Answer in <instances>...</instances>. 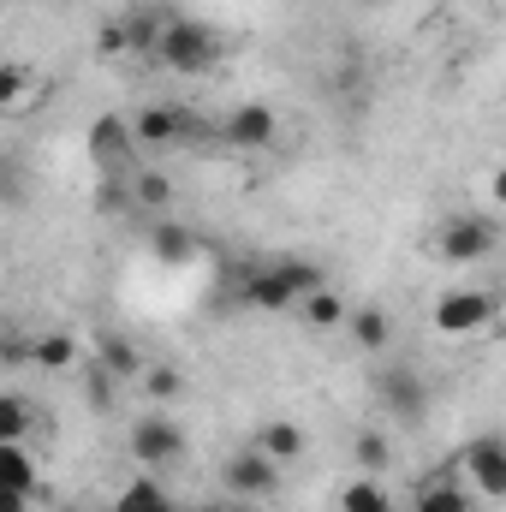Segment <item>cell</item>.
Segmentation results:
<instances>
[{"label":"cell","instance_id":"obj_5","mask_svg":"<svg viewBox=\"0 0 506 512\" xmlns=\"http://www.w3.org/2000/svg\"><path fill=\"white\" fill-rule=\"evenodd\" d=\"M126 453L143 471H167V465L185 459V429H179L167 411H149V417H137L126 429Z\"/></svg>","mask_w":506,"mask_h":512},{"label":"cell","instance_id":"obj_9","mask_svg":"<svg viewBox=\"0 0 506 512\" xmlns=\"http://www.w3.org/2000/svg\"><path fill=\"white\" fill-rule=\"evenodd\" d=\"M274 137H280V114H274L268 102H239V108L221 120V143H227V149H245V155L268 149Z\"/></svg>","mask_w":506,"mask_h":512},{"label":"cell","instance_id":"obj_11","mask_svg":"<svg viewBox=\"0 0 506 512\" xmlns=\"http://www.w3.org/2000/svg\"><path fill=\"white\" fill-rule=\"evenodd\" d=\"M155 24H161V18H149V12L114 18V24L102 30V54H108V60H120V54H149V42H155Z\"/></svg>","mask_w":506,"mask_h":512},{"label":"cell","instance_id":"obj_20","mask_svg":"<svg viewBox=\"0 0 506 512\" xmlns=\"http://www.w3.org/2000/svg\"><path fill=\"white\" fill-rule=\"evenodd\" d=\"M346 310H352V304H346V298H340L328 280H322L316 292H304V298H298V316H304V328H340V322H346Z\"/></svg>","mask_w":506,"mask_h":512},{"label":"cell","instance_id":"obj_2","mask_svg":"<svg viewBox=\"0 0 506 512\" xmlns=\"http://www.w3.org/2000/svg\"><path fill=\"white\" fill-rule=\"evenodd\" d=\"M316 286H322V262H310V256H268L262 268L245 274L239 304H245V310H262V316H286V310H298V298L316 292Z\"/></svg>","mask_w":506,"mask_h":512},{"label":"cell","instance_id":"obj_15","mask_svg":"<svg viewBox=\"0 0 506 512\" xmlns=\"http://www.w3.org/2000/svg\"><path fill=\"white\" fill-rule=\"evenodd\" d=\"M0 489L6 495H36L42 489V465H36V453L24 441H6L0 447Z\"/></svg>","mask_w":506,"mask_h":512},{"label":"cell","instance_id":"obj_12","mask_svg":"<svg viewBox=\"0 0 506 512\" xmlns=\"http://www.w3.org/2000/svg\"><path fill=\"white\" fill-rule=\"evenodd\" d=\"M251 447H256V453H268L274 465H298L310 441H304V429H298L292 417H268V423L256 429V441H251Z\"/></svg>","mask_w":506,"mask_h":512},{"label":"cell","instance_id":"obj_4","mask_svg":"<svg viewBox=\"0 0 506 512\" xmlns=\"http://www.w3.org/2000/svg\"><path fill=\"white\" fill-rule=\"evenodd\" d=\"M495 251H501V227H495L489 215H471V209L447 215V221H441V233H435V256H441V262H453V268L489 262Z\"/></svg>","mask_w":506,"mask_h":512},{"label":"cell","instance_id":"obj_24","mask_svg":"<svg viewBox=\"0 0 506 512\" xmlns=\"http://www.w3.org/2000/svg\"><path fill=\"white\" fill-rule=\"evenodd\" d=\"M352 453H358V471H364V477H376L381 465L393 459V447H387V435H376V429H364V435L352 441Z\"/></svg>","mask_w":506,"mask_h":512},{"label":"cell","instance_id":"obj_18","mask_svg":"<svg viewBox=\"0 0 506 512\" xmlns=\"http://www.w3.org/2000/svg\"><path fill=\"white\" fill-rule=\"evenodd\" d=\"M149 251L161 256V262H173V268H185V262H197V233L191 227H179V221H155L149 227Z\"/></svg>","mask_w":506,"mask_h":512},{"label":"cell","instance_id":"obj_1","mask_svg":"<svg viewBox=\"0 0 506 512\" xmlns=\"http://www.w3.org/2000/svg\"><path fill=\"white\" fill-rule=\"evenodd\" d=\"M149 54H155L167 72H179V78H203V72H215V66H221V54H227V36H221L215 24L191 18V12H167V18L155 24V42H149Z\"/></svg>","mask_w":506,"mask_h":512},{"label":"cell","instance_id":"obj_8","mask_svg":"<svg viewBox=\"0 0 506 512\" xmlns=\"http://www.w3.org/2000/svg\"><path fill=\"white\" fill-rule=\"evenodd\" d=\"M131 137L149 143V149H167V143H191L197 137V114L185 102H149L131 114Z\"/></svg>","mask_w":506,"mask_h":512},{"label":"cell","instance_id":"obj_10","mask_svg":"<svg viewBox=\"0 0 506 512\" xmlns=\"http://www.w3.org/2000/svg\"><path fill=\"white\" fill-rule=\"evenodd\" d=\"M411 512H477V495L465 489L459 471H435L411 489Z\"/></svg>","mask_w":506,"mask_h":512},{"label":"cell","instance_id":"obj_16","mask_svg":"<svg viewBox=\"0 0 506 512\" xmlns=\"http://www.w3.org/2000/svg\"><path fill=\"white\" fill-rule=\"evenodd\" d=\"M24 358H30L36 370H48V376H60V370H78V358H84V346H78V334H36V340L24 346Z\"/></svg>","mask_w":506,"mask_h":512},{"label":"cell","instance_id":"obj_19","mask_svg":"<svg viewBox=\"0 0 506 512\" xmlns=\"http://www.w3.org/2000/svg\"><path fill=\"white\" fill-rule=\"evenodd\" d=\"M346 328L358 340V352H387L393 346V316L381 304H364V310H346Z\"/></svg>","mask_w":506,"mask_h":512},{"label":"cell","instance_id":"obj_22","mask_svg":"<svg viewBox=\"0 0 506 512\" xmlns=\"http://www.w3.org/2000/svg\"><path fill=\"white\" fill-rule=\"evenodd\" d=\"M30 429H36L30 399H24V393H0V447H6V441H30Z\"/></svg>","mask_w":506,"mask_h":512},{"label":"cell","instance_id":"obj_28","mask_svg":"<svg viewBox=\"0 0 506 512\" xmlns=\"http://www.w3.org/2000/svg\"><path fill=\"white\" fill-rule=\"evenodd\" d=\"M30 501H36V495H6V489H0V512H30Z\"/></svg>","mask_w":506,"mask_h":512},{"label":"cell","instance_id":"obj_7","mask_svg":"<svg viewBox=\"0 0 506 512\" xmlns=\"http://www.w3.org/2000/svg\"><path fill=\"white\" fill-rule=\"evenodd\" d=\"M459 477H465V489H471L477 501H501L506 495V447H501V435H477V441L465 447V459H459Z\"/></svg>","mask_w":506,"mask_h":512},{"label":"cell","instance_id":"obj_25","mask_svg":"<svg viewBox=\"0 0 506 512\" xmlns=\"http://www.w3.org/2000/svg\"><path fill=\"white\" fill-rule=\"evenodd\" d=\"M143 387H149V399H179L185 393V376L167 370V364H155V370H143Z\"/></svg>","mask_w":506,"mask_h":512},{"label":"cell","instance_id":"obj_26","mask_svg":"<svg viewBox=\"0 0 506 512\" xmlns=\"http://www.w3.org/2000/svg\"><path fill=\"white\" fill-rule=\"evenodd\" d=\"M102 364H108V376H137V346L131 340H108V352H102Z\"/></svg>","mask_w":506,"mask_h":512},{"label":"cell","instance_id":"obj_29","mask_svg":"<svg viewBox=\"0 0 506 512\" xmlns=\"http://www.w3.org/2000/svg\"><path fill=\"white\" fill-rule=\"evenodd\" d=\"M197 512H251V501H233V495H221V507H197Z\"/></svg>","mask_w":506,"mask_h":512},{"label":"cell","instance_id":"obj_13","mask_svg":"<svg viewBox=\"0 0 506 512\" xmlns=\"http://www.w3.org/2000/svg\"><path fill=\"white\" fill-rule=\"evenodd\" d=\"M376 393L387 399L393 417H423L429 411V387H423V376H411V370H387L376 382Z\"/></svg>","mask_w":506,"mask_h":512},{"label":"cell","instance_id":"obj_3","mask_svg":"<svg viewBox=\"0 0 506 512\" xmlns=\"http://www.w3.org/2000/svg\"><path fill=\"white\" fill-rule=\"evenodd\" d=\"M495 316H501V298L489 286H453L435 298V334L441 340H477L495 328Z\"/></svg>","mask_w":506,"mask_h":512},{"label":"cell","instance_id":"obj_30","mask_svg":"<svg viewBox=\"0 0 506 512\" xmlns=\"http://www.w3.org/2000/svg\"><path fill=\"white\" fill-rule=\"evenodd\" d=\"M6 358H24V346H18V340H0V364H6Z\"/></svg>","mask_w":506,"mask_h":512},{"label":"cell","instance_id":"obj_31","mask_svg":"<svg viewBox=\"0 0 506 512\" xmlns=\"http://www.w3.org/2000/svg\"><path fill=\"white\" fill-rule=\"evenodd\" d=\"M108 512H114V507H108Z\"/></svg>","mask_w":506,"mask_h":512},{"label":"cell","instance_id":"obj_17","mask_svg":"<svg viewBox=\"0 0 506 512\" xmlns=\"http://www.w3.org/2000/svg\"><path fill=\"white\" fill-rule=\"evenodd\" d=\"M36 96H42L36 66H24V60H0V114H24Z\"/></svg>","mask_w":506,"mask_h":512},{"label":"cell","instance_id":"obj_23","mask_svg":"<svg viewBox=\"0 0 506 512\" xmlns=\"http://www.w3.org/2000/svg\"><path fill=\"white\" fill-rule=\"evenodd\" d=\"M131 197H137V209H173V179L167 173H137Z\"/></svg>","mask_w":506,"mask_h":512},{"label":"cell","instance_id":"obj_14","mask_svg":"<svg viewBox=\"0 0 506 512\" xmlns=\"http://www.w3.org/2000/svg\"><path fill=\"white\" fill-rule=\"evenodd\" d=\"M114 512H185V507L161 489L155 471H137V477H126V489L114 495Z\"/></svg>","mask_w":506,"mask_h":512},{"label":"cell","instance_id":"obj_21","mask_svg":"<svg viewBox=\"0 0 506 512\" xmlns=\"http://www.w3.org/2000/svg\"><path fill=\"white\" fill-rule=\"evenodd\" d=\"M340 512H393V495L381 489V477H352L340 489Z\"/></svg>","mask_w":506,"mask_h":512},{"label":"cell","instance_id":"obj_6","mask_svg":"<svg viewBox=\"0 0 506 512\" xmlns=\"http://www.w3.org/2000/svg\"><path fill=\"white\" fill-rule=\"evenodd\" d=\"M221 489L233 495V501H268V495H280V465L268 459V453H256V447H239L227 465H221Z\"/></svg>","mask_w":506,"mask_h":512},{"label":"cell","instance_id":"obj_27","mask_svg":"<svg viewBox=\"0 0 506 512\" xmlns=\"http://www.w3.org/2000/svg\"><path fill=\"white\" fill-rule=\"evenodd\" d=\"M24 197V179H18V161L0 155V203H18Z\"/></svg>","mask_w":506,"mask_h":512}]
</instances>
